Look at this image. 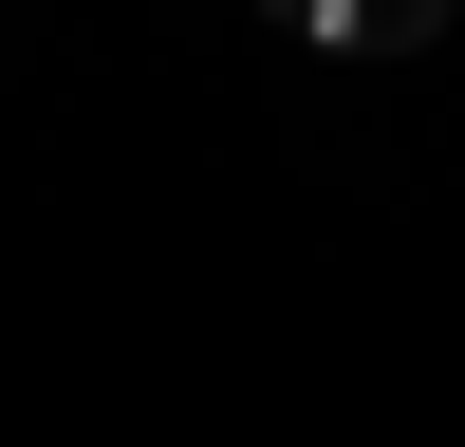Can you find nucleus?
Returning <instances> with one entry per match:
<instances>
[{"mask_svg":"<svg viewBox=\"0 0 465 447\" xmlns=\"http://www.w3.org/2000/svg\"><path fill=\"white\" fill-rule=\"evenodd\" d=\"M280 37H317V56H429L465 0H261Z\"/></svg>","mask_w":465,"mask_h":447,"instance_id":"nucleus-1","label":"nucleus"}]
</instances>
